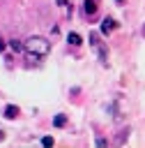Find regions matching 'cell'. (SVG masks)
I'll use <instances>...</instances> for the list:
<instances>
[{
	"label": "cell",
	"instance_id": "cell-1",
	"mask_svg": "<svg viewBox=\"0 0 145 148\" xmlns=\"http://www.w3.org/2000/svg\"><path fill=\"white\" fill-rule=\"evenodd\" d=\"M23 49H25V53H32V56L44 58V56H48V51H51V42H48L46 37H28L25 44H23Z\"/></svg>",
	"mask_w": 145,
	"mask_h": 148
},
{
	"label": "cell",
	"instance_id": "cell-2",
	"mask_svg": "<svg viewBox=\"0 0 145 148\" xmlns=\"http://www.w3.org/2000/svg\"><path fill=\"white\" fill-rule=\"evenodd\" d=\"M90 46L92 49H97V56H99V60H101V65L106 67L108 65V46L101 42V37H99V32H90Z\"/></svg>",
	"mask_w": 145,
	"mask_h": 148
},
{
	"label": "cell",
	"instance_id": "cell-3",
	"mask_svg": "<svg viewBox=\"0 0 145 148\" xmlns=\"http://www.w3.org/2000/svg\"><path fill=\"white\" fill-rule=\"evenodd\" d=\"M97 12H99V5H97V0H85V2H83V14H85L87 18H92Z\"/></svg>",
	"mask_w": 145,
	"mask_h": 148
},
{
	"label": "cell",
	"instance_id": "cell-4",
	"mask_svg": "<svg viewBox=\"0 0 145 148\" xmlns=\"http://www.w3.org/2000/svg\"><path fill=\"white\" fill-rule=\"evenodd\" d=\"M115 28H117V21H115L113 16H106L104 23H101V35H110Z\"/></svg>",
	"mask_w": 145,
	"mask_h": 148
},
{
	"label": "cell",
	"instance_id": "cell-5",
	"mask_svg": "<svg viewBox=\"0 0 145 148\" xmlns=\"http://www.w3.org/2000/svg\"><path fill=\"white\" fill-rule=\"evenodd\" d=\"M2 116H5V118H9V120H16V118L21 116V109H18L16 104H7V106H5V111H2Z\"/></svg>",
	"mask_w": 145,
	"mask_h": 148
},
{
	"label": "cell",
	"instance_id": "cell-6",
	"mask_svg": "<svg viewBox=\"0 0 145 148\" xmlns=\"http://www.w3.org/2000/svg\"><path fill=\"white\" fill-rule=\"evenodd\" d=\"M67 42H69L71 46H81V44H83V39H81L78 32H69V35H67Z\"/></svg>",
	"mask_w": 145,
	"mask_h": 148
},
{
	"label": "cell",
	"instance_id": "cell-7",
	"mask_svg": "<svg viewBox=\"0 0 145 148\" xmlns=\"http://www.w3.org/2000/svg\"><path fill=\"white\" fill-rule=\"evenodd\" d=\"M53 125H55V127H64V125H67V116H64V113H58V116L53 118Z\"/></svg>",
	"mask_w": 145,
	"mask_h": 148
},
{
	"label": "cell",
	"instance_id": "cell-8",
	"mask_svg": "<svg viewBox=\"0 0 145 148\" xmlns=\"http://www.w3.org/2000/svg\"><path fill=\"white\" fill-rule=\"evenodd\" d=\"M9 46H12V51H16V53H21V51H25V49H23V44H21L18 39H12V42H9Z\"/></svg>",
	"mask_w": 145,
	"mask_h": 148
},
{
	"label": "cell",
	"instance_id": "cell-9",
	"mask_svg": "<svg viewBox=\"0 0 145 148\" xmlns=\"http://www.w3.org/2000/svg\"><path fill=\"white\" fill-rule=\"evenodd\" d=\"M58 7H64L67 9V16H71V7H69V0H55Z\"/></svg>",
	"mask_w": 145,
	"mask_h": 148
},
{
	"label": "cell",
	"instance_id": "cell-10",
	"mask_svg": "<svg viewBox=\"0 0 145 148\" xmlns=\"http://www.w3.org/2000/svg\"><path fill=\"white\" fill-rule=\"evenodd\" d=\"M41 146L51 148V146H53V136H44V139H41Z\"/></svg>",
	"mask_w": 145,
	"mask_h": 148
},
{
	"label": "cell",
	"instance_id": "cell-11",
	"mask_svg": "<svg viewBox=\"0 0 145 148\" xmlns=\"http://www.w3.org/2000/svg\"><path fill=\"white\" fill-rule=\"evenodd\" d=\"M94 143H97V146H101V148H104V146H108V141H106L104 136H97V139H94Z\"/></svg>",
	"mask_w": 145,
	"mask_h": 148
},
{
	"label": "cell",
	"instance_id": "cell-12",
	"mask_svg": "<svg viewBox=\"0 0 145 148\" xmlns=\"http://www.w3.org/2000/svg\"><path fill=\"white\" fill-rule=\"evenodd\" d=\"M5 49H7V44H5L2 39H0V51H5Z\"/></svg>",
	"mask_w": 145,
	"mask_h": 148
},
{
	"label": "cell",
	"instance_id": "cell-13",
	"mask_svg": "<svg viewBox=\"0 0 145 148\" xmlns=\"http://www.w3.org/2000/svg\"><path fill=\"white\" fill-rule=\"evenodd\" d=\"M2 139H5V132H2V130H0V141H2Z\"/></svg>",
	"mask_w": 145,
	"mask_h": 148
},
{
	"label": "cell",
	"instance_id": "cell-14",
	"mask_svg": "<svg viewBox=\"0 0 145 148\" xmlns=\"http://www.w3.org/2000/svg\"><path fill=\"white\" fill-rule=\"evenodd\" d=\"M117 5H124V0H117Z\"/></svg>",
	"mask_w": 145,
	"mask_h": 148
},
{
	"label": "cell",
	"instance_id": "cell-15",
	"mask_svg": "<svg viewBox=\"0 0 145 148\" xmlns=\"http://www.w3.org/2000/svg\"><path fill=\"white\" fill-rule=\"evenodd\" d=\"M143 37H145V25H143Z\"/></svg>",
	"mask_w": 145,
	"mask_h": 148
}]
</instances>
